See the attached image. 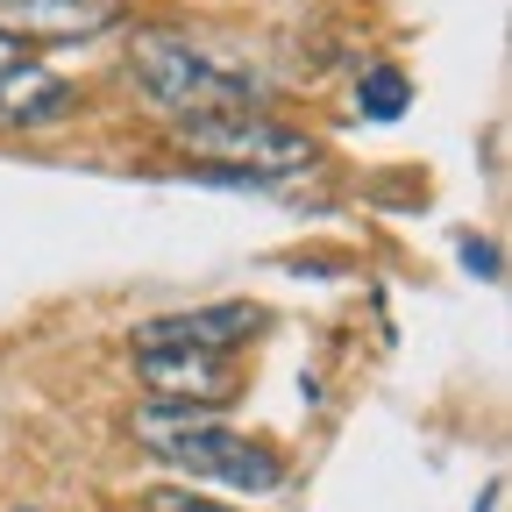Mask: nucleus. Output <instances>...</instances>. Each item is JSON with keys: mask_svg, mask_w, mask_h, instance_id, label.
Wrapping results in <instances>:
<instances>
[{"mask_svg": "<svg viewBox=\"0 0 512 512\" xmlns=\"http://www.w3.org/2000/svg\"><path fill=\"white\" fill-rule=\"evenodd\" d=\"M128 86H136L143 107L192 121V114H228V107H264V79L249 64L192 29H136L128 36Z\"/></svg>", "mask_w": 512, "mask_h": 512, "instance_id": "f257e3e1", "label": "nucleus"}, {"mask_svg": "<svg viewBox=\"0 0 512 512\" xmlns=\"http://www.w3.org/2000/svg\"><path fill=\"white\" fill-rule=\"evenodd\" d=\"M128 434H136L150 456H164L171 470L200 477V484H228V491H278L285 484V463L271 456V448L235 434V427H221L207 406L150 399V406L128 413Z\"/></svg>", "mask_w": 512, "mask_h": 512, "instance_id": "f03ea898", "label": "nucleus"}, {"mask_svg": "<svg viewBox=\"0 0 512 512\" xmlns=\"http://www.w3.org/2000/svg\"><path fill=\"white\" fill-rule=\"evenodd\" d=\"M178 150L200 164L207 178L221 185H264V178H285V171H306L313 164V143L299 128L271 121L264 107H228V114H192V121H171Z\"/></svg>", "mask_w": 512, "mask_h": 512, "instance_id": "7ed1b4c3", "label": "nucleus"}, {"mask_svg": "<svg viewBox=\"0 0 512 512\" xmlns=\"http://www.w3.org/2000/svg\"><path fill=\"white\" fill-rule=\"evenodd\" d=\"M136 377L150 384L157 399H171V406H207V413L235 392V370H228V356H214V349H136Z\"/></svg>", "mask_w": 512, "mask_h": 512, "instance_id": "20e7f679", "label": "nucleus"}, {"mask_svg": "<svg viewBox=\"0 0 512 512\" xmlns=\"http://www.w3.org/2000/svg\"><path fill=\"white\" fill-rule=\"evenodd\" d=\"M264 335V306L256 299H221V306H200V313H164L136 335V349H214L228 356L235 342Z\"/></svg>", "mask_w": 512, "mask_h": 512, "instance_id": "39448f33", "label": "nucleus"}, {"mask_svg": "<svg viewBox=\"0 0 512 512\" xmlns=\"http://www.w3.org/2000/svg\"><path fill=\"white\" fill-rule=\"evenodd\" d=\"M121 8L114 0H0V36L29 43H86L100 29H114Z\"/></svg>", "mask_w": 512, "mask_h": 512, "instance_id": "423d86ee", "label": "nucleus"}, {"mask_svg": "<svg viewBox=\"0 0 512 512\" xmlns=\"http://www.w3.org/2000/svg\"><path fill=\"white\" fill-rule=\"evenodd\" d=\"M79 93L64 86L50 64H36V57H22V64H8L0 72V121L8 128H29V121H50V114H64Z\"/></svg>", "mask_w": 512, "mask_h": 512, "instance_id": "0eeeda50", "label": "nucleus"}, {"mask_svg": "<svg viewBox=\"0 0 512 512\" xmlns=\"http://www.w3.org/2000/svg\"><path fill=\"white\" fill-rule=\"evenodd\" d=\"M356 107H363L370 121H399V114H406V79H399V72H370L363 93H356Z\"/></svg>", "mask_w": 512, "mask_h": 512, "instance_id": "6e6552de", "label": "nucleus"}, {"mask_svg": "<svg viewBox=\"0 0 512 512\" xmlns=\"http://www.w3.org/2000/svg\"><path fill=\"white\" fill-rule=\"evenodd\" d=\"M143 512H228V505H214V498H200V491H171V484H164V491L143 498Z\"/></svg>", "mask_w": 512, "mask_h": 512, "instance_id": "1a4fd4ad", "label": "nucleus"}, {"mask_svg": "<svg viewBox=\"0 0 512 512\" xmlns=\"http://www.w3.org/2000/svg\"><path fill=\"white\" fill-rule=\"evenodd\" d=\"M22 57H29V50H22L15 36H0V72H8V64H22Z\"/></svg>", "mask_w": 512, "mask_h": 512, "instance_id": "9d476101", "label": "nucleus"}, {"mask_svg": "<svg viewBox=\"0 0 512 512\" xmlns=\"http://www.w3.org/2000/svg\"><path fill=\"white\" fill-rule=\"evenodd\" d=\"M477 512H498V484H491V491H484V505H477Z\"/></svg>", "mask_w": 512, "mask_h": 512, "instance_id": "9b49d317", "label": "nucleus"}, {"mask_svg": "<svg viewBox=\"0 0 512 512\" xmlns=\"http://www.w3.org/2000/svg\"><path fill=\"white\" fill-rule=\"evenodd\" d=\"M15 512H36V505H15Z\"/></svg>", "mask_w": 512, "mask_h": 512, "instance_id": "f8f14e48", "label": "nucleus"}]
</instances>
